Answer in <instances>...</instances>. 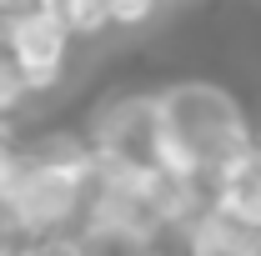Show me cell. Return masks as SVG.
<instances>
[{
    "label": "cell",
    "mask_w": 261,
    "mask_h": 256,
    "mask_svg": "<svg viewBox=\"0 0 261 256\" xmlns=\"http://www.w3.org/2000/svg\"><path fill=\"white\" fill-rule=\"evenodd\" d=\"M151 100H156V171L171 181L196 186L201 176H216L226 161L256 146L231 91L211 81H176Z\"/></svg>",
    "instance_id": "cell-1"
},
{
    "label": "cell",
    "mask_w": 261,
    "mask_h": 256,
    "mask_svg": "<svg viewBox=\"0 0 261 256\" xmlns=\"http://www.w3.org/2000/svg\"><path fill=\"white\" fill-rule=\"evenodd\" d=\"M0 50L20 70L25 91H50L65 70V50H70V31L50 10L40 5H20L10 15H0Z\"/></svg>",
    "instance_id": "cell-2"
},
{
    "label": "cell",
    "mask_w": 261,
    "mask_h": 256,
    "mask_svg": "<svg viewBox=\"0 0 261 256\" xmlns=\"http://www.w3.org/2000/svg\"><path fill=\"white\" fill-rule=\"evenodd\" d=\"M91 181H75V176H56V171H35L20 161V176H15V186L0 196L5 201V211H10V221L20 236H65V226L70 216L81 211V196H86Z\"/></svg>",
    "instance_id": "cell-3"
},
{
    "label": "cell",
    "mask_w": 261,
    "mask_h": 256,
    "mask_svg": "<svg viewBox=\"0 0 261 256\" xmlns=\"http://www.w3.org/2000/svg\"><path fill=\"white\" fill-rule=\"evenodd\" d=\"M211 211L261 231V146L241 151L211 176Z\"/></svg>",
    "instance_id": "cell-4"
},
{
    "label": "cell",
    "mask_w": 261,
    "mask_h": 256,
    "mask_svg": "<svg viewBox=\"0 0 261 256\" xmlns=\"http://www.w3.org/2000/svg\"><path fill=\"white\" fill-rule=\"evenodd\" d=\"M191 256H261V231L206 206L191 221Z\"/></svg>",
    "instance_id": "cell-5"
},
{
    "label": "cell",
    "mask_w": 261,
    "mask_h": 256,
    "mask_svg": "<svg viewBox=\"0 0 261 256\" xmlns=\"http://www.w3.org/2000/svg\"><path fill=\"white\" fill-rule=\"evenodd\" d=\"M106 10H111V25H141L151 20L156 0H106Z\"/></svg>",
    "instance_id": "cell-6"
},
{
    "label": "cell",
    "mask_w": 261,
    "mask_h": 256,
    "mask_svg": "<svg viewBox=\"0 0 261 256\" xmlns=\"http://www.w3.org/2000/svg\"><path fill=\"white\" fill-rule=\"evenodd\" d=\"M15 256H86V251H81L75 236H40V241H31V246H20Z\"/></svg>",
    "instance_id": "cell-7"
},
{
    "label": "cell",
    "mask_w": 261,
    "mask_h": 256,
    "mask_svg": "<svg viewBox=\"0 0 261 256\" xmlns=\"http://www.w3.org/2000/svg\"><path fill=\"white\" fill-rule=\"evenodd\" d=\"M256 146H261V141H256Z\"/></svg>",
    "instance_id": "cell-8"
}]
</instances>
